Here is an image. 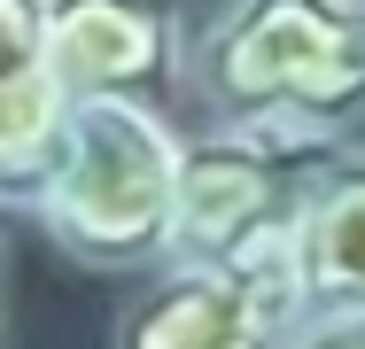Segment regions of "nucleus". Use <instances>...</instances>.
I'll return each mask as SVG.
<instances>
[{
  "instance_id": "nucleus-1",
  "label": "nucleus",
  "mask_w": 365,
  "mask_h": 349,
  "mask_svg": "<svg viewBox=\"0 0 365 349\" xmlns=\"http://www.w3.org/2000/svg\"><path fill=\"white\" fill-rule=\"evenodd\" d=\"M187 85L210 125L350 140L365 125V0H218L195 24Z\"/></svg>"
},
{
  "instance_id": "nucleus-2",
  "label": "nucleus",
  "mask_w": 365,
  "mask_h": 349,
  "mask_svg": "<svg viewBox=\"0 0 365 349\" xmlns=\"http://www.w3.org/2000/svg\"><path fill=\"white\" fill-rule=\"evenodd\" d=\"M187 132L155 101H78L63 171L31 202L39 233L86 272H163Z\"/></svg>"
},
{
  "instance_id": "nucleus-3",
  "label": "nucleus",
  "mask_w": 365,
  "mask_h": 349,
  "mask_svg": "<svg viewBox=\"0 0 365 349\" xmlns=\"http://www.w3.org/2000/svg\"><path fill=\"white\" fill-rule=\"evenodd\" d=\"M342 147H350V140L288 132V125H210V132H187L171 264L295 256L303 202H311L319 171H327Z\"/></svg>"
},
{
  "instance_id": "nucleus-4",
  "label": "nucleus",
  "mask_w": 365,
  "mask_h": 349,
  "mask_svg": "<svg viewBox=\"0 0 365 349\" xmlns=\"http://www.w3.org/2000/svg\"><path fill=\"white\" fill-rule=\"evenodd\" d=\"M295 326H303L295 256L163 264L125 303L109 349H288Z\"/></svg>"
},
{
  "instance_id": "nucleus-5",
  "label": "nucleus",
  "mask_w": 365,
  "mask_h": 349,
  "mask_svg": "<svg viewBox=\"0 0 365 349\" xmlns=\"http://www.w3.org/2000/svg\"><path fill=\"white\" fill-rule=\"evenodd\" d=\"M195 31L179 0H47V63L71 101H155L187 85Z\"/></svg>"
},
{
  "instance_id": "nucleus-6",
  "label": "nucleus",
  "mask_w": 365,
  "mask_h": 349,
  "mask_svg": "<svg viewBox=\"0 0 365 349\" xmlns=\"http://www.w3.org/2000/svg\"><path fill=\"white\" fill-rule=\"evenodd\" d=\"M295 295L319 326H365V147L350 140L295 225Z\"/></svg>"
},
{
  "instance_id": "nucleus-7",
  "label": "nucleus",
  "mask_w": 365,
  "mask_h": 349,
  "mask_svg": "<svg viewBox=\"0 0 365 349\" xmlns=\"http://www.w3.org/2000/svg\"><path fill=\"white\" fill-rule=\"evenodd\" d=\"M71 85L55 78V63L0 70V209H31L47 194V179L63 171L71 147Z\"/></svg>"
},
{
  "instance_id": "nucleus-8",
  "label": "nucleus",
  "mask_w": 365,
  "mask_h": 349,
  "mask_svg": "<svg viewBox=\"0 0 365 349\" xmlns=\"http://www.w3.org/2000/svg\"><path fill=\"white\" fill-rule=\"evenodd\" d=\"M47 63V0H0V70Z\"/></svg>"
},
{
  "instance_id": "nucleus-9",
  "label": "nucleus",
  "mask_w": 365,
  "mask_h": 349,
  "mask_svg": "<svg viewBox=\"0 0 365 349\" xmlns=\"http://www.w3.org/2000/svg\"><path fill=\"white\" fill-rule=\"evenodd\" d=\"M288 349H365V326H319V318H303L288 334Z\"/></svg>"
}]
</instances>
